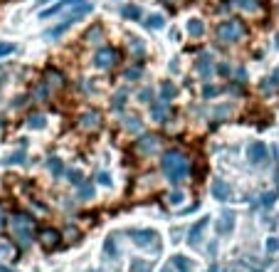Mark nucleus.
Listing matches in <instances>:
<instances>
[{"label":"nucleus","mask_w":279,"mask_h":272,"mask_svg":"<svg viewBox=\"0 0 279 272\" xmlns=\"http://www.w3.org/2000/svg\"><path fill=\"white\" fill-rule=\"evenodd\" d=\"M218 72H220V75H230V65H225V62L218 65Z\"/></svg>","instance_id":"obj_40"},{"label":"nucleus","mask_w":279,"mask_h":272,"mask_svg":"<svg viewBox=\"0 0 279 272\" xmlns=\"http://www.w3.org/2000/svg\"><path fill=\"white\" fill-rule=\"evenodd\" d=\"M151 114H154V119H156V121H166V119H168V102H166V99H160V102H156V104H154V107H151Z\"/></svg>","instance_id":"obj_13"},{"label":"nucleus","mask_w":279,"mask_h":272,"mask_svg":"<svg viewBox=\"0 0 279 272\" xmlns=\"http://www.w3.org/2000/svg\"><path fill=\"white\" fill-rule=\"evenodd\" d=\"M247 158H250V163H254V166L267 163V158H270L267 144H264V141H252L250 149H247Z\"/></svg>","instance_id":"obj_5"},{"label":"nucleus","mask_w":279,"mask_h":272,"mask_svg":"<svg viewBox=\"0 0 279 272\" xmlns=\"http://www.w3.org/2000/svg\"><path fill=\"white\" fill-rule=\"evenodd\" d=\"M15 233H18V237H20V242H30L32 240V218L30 215H22V213H18L15 218Z\"/></svg>","instance_id":"obj_4"},{"label":"nucleus","mask_w":279,"mask_h":272,"mask_svg":"<svg viewBox=\"0 0 279 272\" xmlns=\"http://www.w3.org/2000/svg\"><path fill=\"white\" fill-rule=\"evenodd\" d=\"M225 272H240V270H235V267H228V270H225Z\"/></svg>","instance_id":"obj_42"},{"label":"nucleus","mask_w":279,"mask_h":272,"mask_svg":"<svg viewBox=\"0 0 279 272\" xmlns=\"http://www.w3.org/2000/svg\"><path fill=\"white\" fill-rule=\"evenodd\" d=\"M92 8H94L92 3L82 0V5H77V10H74V13H72L70 18H64V20H62V23H60L57 28H52V30H50L47 35H50V38H57V35H62V33H64V30H70V28H72V25H74V23H77L80 18H84L86 13H92Z\"/></svg>","instance_id":"obj_2"},{"label":"nucleus","mask_w":279,"mask_h":272,"mask_svg":"<svg viewBox=\"0 0 279 272\" xmlns=\"http://www.w3.org/2000/svg\"><path fill=\"white\" fill-rule=\"evenodd\" d=\"M47 79H50V84H54V87H62V84H64V75L57 72L54 67H47Z\"/></svg>","instance_id":"obj_20"},{"label":"nucleus","mask_w":279,"mask_h":272,"mask_svg":"<svg viewBox=\"0 0 279 272\" xmlns=\"http://www.w3.org/2000/svg\"><path fill=\"white\" fill-rule=\"evenodd\" d=\"M124 104H126V94L121 92V94L114 97V109H124Z\"/></svg>","instance_id":"obj_35"},{"label":"nucleus","mask_w":279,"mask_h":272,"mask_svg":"<svg viewBox=\"0 0 279 272\" xmlns=\"http://www.w3.org/2000/svg\"><path fill=\"white\" fill-rule=\"evenodd\" d=\"M18 47H15V42H0V57H5V55H12Z\"/></svg>","instance_id":"obj_30"},{"label":"nucleus","mask_w":279,"mask_h":272,"mask_svg":"<svg viewBox=\"0 0 279 272\" xmlns=\"http://www.w3.org/2000/svg\"><path fill=\"white\" fill-rule=\"evenodd\" d=\"M99 33H102V23H96V25H94V28H92L86 35H84V40H94L96 35H99Z\"/></svg>","instance_id":"obj_33"},{"label":"nucleus","mask_w":279,"mask_h":272,"mask_svg":"<svg viewBox=\"0 0 279 272\" xmlns=\"http://www.w3.org/2000/svg\"><path fill=\"white\" fill-rule=\"evenodd\" d=\"M166 3H170V5H173V0H166Z\"/></svg>","instance_id":"obj_44"},{"label":"nucleus","mask_w":279,"mask_h":272,"mask_svg":"<svg viewBox=\"0 0 279 272\" xmlns=\"http://www.w3.org/2000/svg\"><path fill=\"white\" fill-rule=\"evenodd\" d=\"M44 124H47V119L42 117V114H32V117L28 119V126H30V129H42Z\"/></svg>","instance_id":"obj_27"},{"label":"nucleus","mask_w":279,"mask_h":272,"mask_svg":"<svg viewBox=\"0 0 279 272\" xmlns=\"http://www.w3.org/2000/svg\"><path fill=\"white\" fill-rule=\"evenodd\" d=\"M104 250H106V255H116V247H114V240H112V237L106 240V245H104Z\"/></svg>","instance_id":"obj_37"},{"label":"nucleus","mask_w":279,"mask_h":272,"mask_svg":"<svg viewBox=\"0 0 279 272\" xmlns=\"http://www.w3.org/2000/svg\"><path fill=\"white\" fill-rule=\"evenodd\" d=\"M5 225V213H2V205H0V228Z\"/></svg>","instance_id":"obj_41"},{"label":"nucleus","mask_w":279,"mask_h":272,"mask_svg":"<svg viewBox=\"0 0 279 272\" xmlns=\"http://www.w3.org/2000/svg\"><path fill=\"white\" fill-rule=\"evenodd\" d=\"M32 97H35L38 102H42V99H47V97H50V87H47L44 82H40V84L35 87V92H32Z\"/></svg>","instance_id":"obj_26"},{"label":"nucleus","mask_w":279,"mask_h":272,"mask_svg":"<svg viewBox=\"0 0 279 272\" xmlns=\"http://www.w3.org/2000/svg\"><path fill=\"white\" fill-rule=\"evenodd\" d=\"M138 151L141 154H151V151H156L158 149V136H154V134H148V136H144V139H138Z\"/></svg>","instance_id":"obj_11"},{"label":"nucleus","mask_w":279,"mask_h":272,"mask_svg":"<svg viewBox=\"0 0 279 272\" xmlns=\"http://www.w3.org/2000/svg\"><path fill=\"white\" fill-rule=\"evenodd\" d=\"M141 75H144V67L138 65V67H134V70H126V72H124V79L134 82V79H141Z\"/></svg>","instance_id":"obj_28"},{"label":"nucleus","mask_w":279,"mask_h":272,"mask_svg":"<svg viewBox=\"0 0 279 272\" xmlns=\"http://www.w3.org/2000/svg\"><path fill=\"white\" fill-rule=\"evenodd\" d=\"M40 3H50V0H40Z\"/></svg>","instance_id":"obj_45"},{"label":"nucleus","mask_w":279,"mask_h":272,"mask_svg":"<svg viewBox=\"0 0 279 272\" xmlns=\"http://www.w3.org/2000/svg\"><path fill=\"white\" fill-rule=\"evenodd\" d=\"M176 94H178V87H176L173 82H160V99L168 102V99H173Z\"/></svg>","instance_id":"obj_16"},{"label":"nucleus","mask_w":279,"mask_h":272,"mask_svg":"<svg viewBox=\"0 0 279 272\" xmlns=\"http://www.w3.org/2000/svg\"><path fill=\"white\" fill-rule=\"evenodd\" d=\"M67 178H70L74 186H80L82 181H84V173H82L80 168H72V171H67Z\"/></svg>","instance_id":"obj_29"},{"label":"nucleus","mask_w":279,"mask_h":272,"mask_svg":"<svg viewBox=\"0 0 279 272\" xmlns=\"http://www.w3.org/2000/svg\"><path fill=\"white\" fill-rule=\"evenodd\" d=\"M0 272H12V270H8V267H0Z\"/></svg>","instance_id":"obj_43"},{"label":"nucleus","mask_w":279,"mask_h":272,"mask_svg":"<svg viewBox=\"0 0 279 272\" xmlns=\"http://www.w3.org/2000/svg\"><path fill=\"white\" fill-rule=\"evenodd\" d=\"M173 265H176V270L178 272H190L193 270L190 260H188V257H180V255H178V257H173Z\"/></svg>","instance_id":"obj_23"},{"label":"nucleus","mask_w":279,"mask_h":272,"mask_svg":"<svg viewBox=\"0 0 279 272\" xmlns=\"http://www.w3.org/2000/svg\"><path fill=\"white\" fill-rule=\"evenodd\" d=\"M72 3H74V0H62V3H57L54 8H50V10H42V13H40V18H44V20H47V18H52V15H57L60 10H64V8H70Z\"/></svg>","instance_id":"obj_18"},{"label":"nucleus","mask_w":279,"mask_h":272,"mask_svg":"<svg viewBox=\"0 0 279 272\" xmlns=\"http://www.w3.org/2000/svg\"><path fill=\"white\" fill-rule=\"evenodd\" d=\"M235 228V213L232 210H222L220 220H218V235H230Z\"/></svg>","instance_id":"obj_8"},{"label":"nucleus","mask_w":279,"mask_h":272,"mask_svg":"<svg viewBox=\"0 0 279 272\" xmlns=\"http://www.w3.org/2000/svg\"><path fill=\"white\" fill-rule=\"evenodd\" d=\"M238 3L244 8V10H254V8H257V5H254V0H238Z\"/></svg>","instance_id":"obj_39"},{"label":"nucleus","mask_w":279,"mask_h":272,"mask_svg":"<svg viewBox=\"0 0 279 272\" xmlns=\"http://www.w3.org/2000/svg\"><path fill=\"white\" fill-rule=\"evenodd\" d=\"M80 198L92 200V198H94V186H92V183H86V181H82L80 183Z\"/></svg>","instance_id":"obj_25"},{"label":"nucleus","mask_w":279,"mask_h":272,"mask_svg":"<svg viewBox=\"0 0 279 272\" xmlns=\"http://www.w3.org/2000/svg\"><path fill=\"white\" fill-rule=\"evenodd\" d=\"M25 151H18V154H10V156H5L2 158V163H8V166H15V163H25Z\"/></svg>","instance_id":"obj_24"},{"label":"nucleus","mask_w":279,"mask_h":272,"mask_svg":"<svg viewBox=\"0 0 279 272\" xmlns=\"http://www.w3.org/2000/svg\"><path fill=\"white\" fill-rule=\"evenodd\" d=\"M128 235L136 237V240H134L136 245L148 247V250H158V242H154V240H158V233H156V230H128Z\"/></svg>","instance_id":"obj_6"},{"label":"nucleus","mask_w":279,"mask_h":272,"mask_svg":"<svg viewBox=\"0 0 279 272\" xmlns=\"http://www.w3.org/2000/svg\"><path fill=\"white\" fill-rule=\"evenodd\" d=\"M121 18L141 20V8H138V5H134V3H128V5H124V8H121Z\"/></svg>","instance_id":"obj_14"},{"label":"nucleus","mask_w":279,"mask_h":272,"mask_svg":"<svg viewBox=\"0 0 279 272\" xmlns=\"http://www.w3.org/2000/svg\"><path fill=\"white\" fill-rule=\"evenodd\" d=\"M163 25H166V18H163V15H158V13L146 18V28H154V30H158V28H163Z\"/></svg>","instance_id":"obj_21"},{"label":"nucleus","mask_w":279,"mask_h":272,"mask_svg":"<svg viewBox=\"0 0 279 272\" xmlns=\"http://www.w3.org/2000/svg\"><path fill=\"white\" fill-rule=\"evenodd\" d=\"M212 195H215V200L228 203V200L232 198V188H230V183H228V181H215V183H212Z\"/></svg>","instance_id":"obj_9"},{"label":"nucleus","mask_w":279,"mask_h":272,"mask_svg":"<svg viewBox=\"0 0 279 272\" xmlns=\"http://www.w3.org/2000/svg\"><path fill=\"white\" fill-rule=\"evenodd\" d=\"M188 33H190L193 38H200V35L205 33V23H202V20H198V18L188 20Z\"/></svg>","instance_id":"obj_17"},{"label":"nucleus","mask_w":279,"mask_h":272,"mask_svg":"<svg viewBox=\"0 0 279 272\" xmlns=\"http://www.w3.org/2000/svg\"><path fill=\"white\" fill-rule=\"evenodd\" d=\"M215 35L220 42H235L244 35V28L240 25L238 20H228V23H220L218 25V30H215Z\"/></svg>","instance_id":"obj_3"},{"label":"nucleus","mask_w":279,"mask_h":272,"mask_svg":"<svg viewBox=\"0 0 279 272\" xmlns=\"http://www.w3.org/2000/svg\"><path fill=\"white\" fill-rule=\"evenodd\" d=\"M160 171L166 173V178L173 186H180L188 178V173H190V161L180 154L178 149H170V151H166L163 158H160Z\"/></svg>","instance_id":"obj_1"},{"label":"nucleus","mask_w":279,"mask_h":272,"mask_svg":"<svg viewBox=\"0 0 279 272\" xmlns=\"http://www.w3.org/2000/svg\"><path fill=\"white\" fill-rule=\"evenodd\" d=\"M277 45H279V38H277Z\"/></svg>","instance_id":"obj_47"},{"label":"nucleus","mask_w":279,"mask_h":272,"mask_svg":"<svg viewBox=\"0 0 279 272\" xmlns=\"http://www.w3.org/2000/svg\"><path fill=\"white\" fill-rule=\"evenodd\" d=\"M62 240V235L57 233V230H52V228H47V230H42V242L47 245V247H54L57 242Z\"/></svg>","instance_id":"obj_15"},{"label":"nucleus","mask_w":279,"mask_h":272,"mask_svg":"<svg viewBox=\"0 0 279 272\" xmlns=\"http://www.w3.org/2000/svg\"><path fill=\"white\" fill-rule=\"evenodd\" d=\"M96 181H99V183H104V186H112V183H114L109 173H99V176H96Z\"/></svg>","instance_id":"obj_36"},{"label":"nucleus","mask_w":279,"mask_h":272,"mask_svg":"<svg viewBox=\"0 0 279 272\" xmlns=\"http://www.w3.org/2000/svg\"><path fill=\"white\" fill-rule=\"evenodd\" d=\"M126 129H128V131H138V129H141V121L136 117H128L126 119Z\"/></svg>","instance_id":"obj_32"},{"label":"nucleus","mask_w":279,"mask_h":272,"mask_svg":"<svg viewBox=\"0 0 279 272\" xmlns=\"http://www.w3.org/2000/svg\"><path fill=\"white\" fill-rule=\"evenodd\" d=\"M116 60H119V52H116L114 47H109V45H106V47H102V50L96 52V57H94V65L106 70V67H114V65H116Z\"/></svg>","instance_id":"obj_7"},{"label":"nucleus","mask_w":279,"mask_h":272,"mask_svg":"<svg viewBox=\"0 0 279 272\" xmlns=\"http://www.w3.org/2000/svg\"><path fill=\"white\" fill-rule=\"evenodd\" d=\"M205 228H208V218H202L200 223H196L193 228H190V235H188V242L190 245H198L200 237H202V233H205Z\"/></svg>","instance_id":"obj_12"},{"label":"nucleus","mask_w":279,"mask_h":272,"mask_svg":"<svg viewBox=\"0 0 279 272\" xmlns=\"http://www.w3.org/2000/svg\"><path fill=\"white\" fill-rule=\"evenodd\" d=\"M151 97H154V89H148V87H146V89H141V92H138V102H148V99H151Z\"/></svg>","instance_id":"obj_34"},{"label":"nucleus","mask_w":279,"mask_h":272,"mask_svg":"<svg viewBox=\"0 0 279 272\" xmlns=\"http://www.w3.org/2000/svg\"><path fill=\"white\" fill-rule=\"evenodd\" d=\"M163 272H170V270H163Z\"/></svg>","instance_id":"obj_46"},{"label":"nucleus","mask_w":279,"mask_h":272,"mask_svg":"<svg viewBox=\"0 0 279 272\" xmlns=\"http://www.w3.org/2000/svg\"><path fill=\"white\" fill-rule=\"evenodd\" d=\"M47 168L52 171V176H54V178H60V176L64 173V163H62L60 158H50V161H47Z\"/></svg>","instance_id":"obj_19"},{"label":"nucleus","mask_w":279,"mask_h":272,"mask_svg":"<svg viewBox=\"0 0 279 272\" xmlns=\"http://www.w3.org/2000/svg\"><path fill=\"white\" fill-rule=\"evenodd\" d=\"M80 124L82 129H96V126H102V117H99V112H84L80 117Z\"/></svg>","instance_id":"obj_10"},{"label":"nucleus","mask_w":279,"mask_h":272,"mask_svg":"<svg viewBox=\"0 0 279 272\" xmlns=\"http://www.w3.org/2000/svg\"><path fill=\"white\" fill-rule=\"evenodd\" d=\"M215 94H220V87H215V84H208V87L202 89V97H205V99H212Z\"/></svg>","instance_id":"obj_31"},{"label":"nucleus","mask_w":279,"mask_h":272,"mask_svg":"<svg viewBox=\"0 0 279 272\" xmlns=\"http://www.w3.org/2000/svg\"><path fill=\"white\" fill-rule=\"evenodd\" d=\"M183 198H186V195H183V191H180V193L176 191V193H170V203H173V205H178V203H183Z\"/></svg>","instance_id":"obj_38"},{"label":"nucleus","mask_w":279,"mask_h":272,"mask_svg":"<svg viewBox=\"0 0 279 272\" xmlns=\"http://www.w3.org/2000/svg\"><path fill=\"white\" fill-rule=\"evenodd\" d=\"M210 60H212V57H210L208 52L198 60V72L202 75V77H208V75H210Z\"/></svg>","instance_id":"obj_22"}]
</instances>
